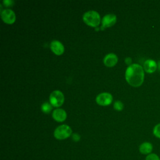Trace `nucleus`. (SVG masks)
I'll list each match as a JSON object with an SVG mask.
<instances>
[{
	"label": "nucleus",
	"instance_id": "obj_1",
	"mask_svg": "<svg viewBox=\"0 0 160 160\" xmlns=\"http://www.w3.org/2000/svg\"><path fill=\"white\" fill-rule=\"evenodd\" d=\"M125 78L131 86L133 87L140 86L142 84L144 78L142 67L138 64H131L126 71Z\"/></svg>",
	"mask_w": 160,
	"mask_h": 160
},
{
	"label": "nucleus",
	"instance_id": "obj_2",
	"mask_svg": "<svg viewBox=\"0 0 160 160\" xmlns=\"http://www.w3.org/2000/svg\"><path fill=\"white\" fill-rule=\"evenodd\" d=\"M84 22L88 26L96 28L100 24V16L94 11H89L85 12L82 17Z\"/></svg>",
	"mask_w": 160,
	"mask_h": 160
},
{
	"label": "nucleus",
	"instance_id": "obj_3",
	"mask_svg": "<svg viewBox=\"0 0 160 160\" xmlns=\"http://www.w3.org/2000/svg\"><path fill=\"white\" fill-rule=\"evenodd\" d=\"M72 133L71 128L66 124L58 126L54 132V136L59 140L69 138Z\"/></svg>",
	"mask_w": 160,
	"mask_h": 160
},
{
	"label": "nucleus",
	"instance_id": "obj_4",
	"mask_svg": "<svg viewBox=\"0 0 160 160\" xmlns=\"http://www.w3.org/2000/svg\"><path fill=\"white\" fill-rule=\"evenodd\" d=\"M50 104L54 107H59L61 106L64 101V97L63 94L58 90H56L52 91L49 96Z\"/></svg>",
	"mask_w": 160,
	"mask_h": 160
},
{
	"label": "nucleus",
	"instance_id": "obj_5",
	"mask_svg": "<svg viewBox=\"0 0 160 160\" xmlns=\"http://www.w3.org/2000/svg\"><path fill=\"white\" fill-rule=\"evenodd\" d=\"M96 101L101 106H108L112 102V96L110 93L102 92L97 96Z\"/></svg>",
	"mask_w": 160,
	"mask_h": 160
},
{
	"label": "nucleus",
	"instance_id": "obj_6",
	"mask_svg": "<svg viewBox=\"0 0 160 160\" xmlns=\"http://www.w3.org/2000/svg\"><path fill=\"white\" fill-rule=\"evenodd\" d=\"M2 21L7 24H12L16 21L15 13L11 9H4L1 12Z\"/></svg>",
	"mask_w": 160,
	"mask_h": 160
},
{
	"label": "nucleus",
	"instance_id": "obj_7",
	"mask_svg": "<svg viewBox=\"0 0 160 160\" xmlns=\"http://www.w3.org/2000/svg\"><path fill=\"white\" fill-rule=\"evenodd\" d=\"M116 22V16L113 14H108L104 16L102 20L101 29L112 26Z\"/></svg>",
	"mask_w": 160,
	"mask_h": 160
},
{
	"label": "nucleus",
	"instance_id": "obj_8",
	"mask_svg": "<svg viewBox=\"0 0 160 160\" xmlns=\"http://www.w3.org/2000/svg\"><path fill=\"white\" fill-rule=\"evenodd\" d=\"M50 48L52 51L56 55H61L64 51V46L61 42L58 41L54 40L51 42Z\"/></svg>",
	"mask_w": 160,
	"mask_h": 160
},
{
	"label": "nucleus",
	"instance_id": "obj_9",
	"mask_svg": "<svg viewBox=\"0 0 160 160\" xmlns=\"http://www.w3.org/2000/svg\"><path fill=\"white\" fill-rule=\"evenodd\" d=\"M158 68L156 62L152 59L146 60L143 64V69L148 73H152L156 71Z\"/></svg>",
	"mask_w": 160,
	"mask_h": 160
},
{
	"label": "nucleus",
	"instance_id": "obj_10",
	"mask_svg": "<svg viewBox=\"0 0 160 160\" xmlns=\"http://www.w3.org/2000/svg\"><path fill=\"white\" fill-rule=\"evenodd\" d=\"M103 62L105 66L108 67H112L116 64L118 62V57L115 54H108L104 57Z\"/></svg>",
	"mask_w": 160,
	"mask_h": 160
},
{
	"label": "nucleus",
	"instance_id": "obj_11",
	"mask_svg": "<svg viewBox=\"0 0 160 160\" xmlns=\"http://www.w3.org/2000/svg\"><path fill=\"white\" fill-rule=\"evenodd\" d=\"M67 117L66 112L62 109H56L52 112V118L58 122L64 121Z\"/></svg>",
	"mask_w": 160,
	"mask_h": 160
},
{
	"label": "nucleus",
	"instance_id": "obj_12",
	"mask_svg": "<svg viewBox=\"0 0 160 160\" xmlns=\"http://www.w3.org/2000/svg\"><path fill=\"white\" fill-rule=\"evenodd\" d=\"M153 149L152 144L149 142H144L139 146V152L145 155H149L152 153V151Z\"/></svg>",
	"mask_w": 160,
	"mask_h": 160
},
{
	"label": "nucleus",
	"instance_id": "obj_13",
	"mask_svg": "<svg viewBox=\"0 0 160 160\" xmlns=\"http://www.w3.org/2000/svg\"><path fill=\"white\" fill-rule=\"evenodd\" d=\"M52 107L51 104L47 102H44L41 106V109H42V112L44 113H46V114L49 113L51 112V111L52 110Z\"/></svg>",
	"mask_w": 160,
	"mask_h": 160
},
{
	"label": "nucleus",
	"instance_id": "obj_14",
	"mask_svg": "<svg viewBox=\"0 0 160 160\" xmlns=\"http://www.w3.org/2000/svg\"><path fill=\"white\" fill-rule=\"evenodd\" d=\"M114 108L116 111H122L124 108V104L121 101H116L114 104Z\"/></svg>",
	"mask_w": 160,
	"mask_h": 160
},
{
	"label": "nucleus",
	"instance_id": "obj_15",
	"mask_svg": "<svg viewBox=\"0 0 160 160\" xmlns=\"http://www.w3.org/2000/svg\"><path fill=\"white\" fill-rule=\"evenodd\" d=\"M153 134L154 135L160 139V123L156 124L153 128Z\"/></svg>",
	"mask_w": 160,
	"mask_h": 160
},
{
	"label": "nucleus",
	"instance_id": "obj_16",
	"mask_svg": "<svg viewBox=\"0 0 160 160\" xmlns=\"http://www.w3.org/2000/svg\"><path fill=\"white\" fill-rule=\"evenodd\" d=\"M145 160H160V158L155 153H151L147 155Z\"/></svg>",
	"mask_w": 160,
	"mask_h": 160
},
{
	"label": "nucleus",
	"instance_id": "obj_17",
	"mask_svg": "<svg viewBox=\"0 0 160 160\" xmlns=\"http://www.w3.org/2000/svg\"><path fill=\"white\" fill-rule=\"evenodd\" d=\"M3 4L6 7H10V6H12L13 5L14 1H9V0H5V1H3Z\"/></svg>",
	"mask_w": 160,
	"mask_h": 160
},
{
	"label": "nucleus",
	"instance_id": "obj_18",
	"mask_svg": "<svg viewBox=\"0 0 160 160\" xmlns=\"http://www.w3.org/2000/svg\"><path fill=\"white\" fill-rule=\"evenodd\" d=\"M72 138L73 141H78L80 139V136L77 133H74L72 135Z\"/></svg>",
	"mask_w": 160,
	"mask_h": 160
},
{
	"label": "nucleus",
	"instance_id": "obj_19",
	"mask_svg": "<svg viewBox=\"0 0 160 160\" xmlns=\"http://www.w3.org/2000/svg\"><path fill=\"white\" fill-rule=\"evenodd\" d=\"M124 61H125V62H126V64L127 65H129V66L131 65L132 59H131V58H129V57H128V58H126L125 59Z\"/></svg>",
	"mask_w": 160,
	"mask_h": 160
},
{
	"label": "nucleus",
	"instance_id": "obj_20",
	"mask_svg": "<svg viewBox=\"0 0 160 160\" xmlns=\"http://www.w3.org/2000/svg\"><path fill=\"white\" fill-rule=\"evenodd\" d=\"M158 69H159V71H160V60L158 61Z\"/></svg>",
	"mask_w": 160,
	"mask_h": 160
}]
</instances>
